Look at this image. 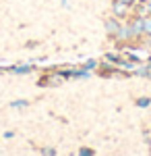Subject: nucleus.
<instances>
[{
	"instance_id": "obj_6",
	"label": "nucleus",
	"mask_w": 151,
	"mask_h": 156,
	"mask_svg": "<svg viewBox=\"0 0 151 156\" xmlns=\"http://www.w3.org/2000/svg\"><path fill=\"white\" fill-rule=\"evenodd\" d=\"M133 73H135L137 77H145V79H151V65L147 62L145 67H139V69H135Z\"/></svg>"
},
{
	"instance_id": "obj_1",
	"label": "nucleus",
	"mask_w": 151,
	"mask_h": 156,
	"mask_svg": "<svg viewBox=\"0 0 151 156\" xmlns=\"http://www.w3.org/2000/svg\"><path fill=\"white\" fill-rule=\"evenodd\" d=\"M128 29H130V34H133V40L135 42H139L141 37H143V17L141 15H133V17H128Z\"/></svg>"
},
{
	"instance_id": "obj_4",
	"label": "nucleus",
	"mask_w": 151,
	"mask_h": 156,
	"mask_svg": "<svg viewBox=\"0 0 151 156\" xmlns=\"http://www.w3.org/2000/svg\"><path fill=\"white\" fill-rule=\"evenodd\" d=\"M104 27H106L108 37L116 40V36H118V31H120V27H122V23H120V19H116V17H108V19L104 21Z\"/></svg>"
},
{
	"instance_id": "obj_2",
	"label": "nucleus",
	"mask_w": 151,
	"mask_h": 156,
	"mask_svg": "<svg viewBox=\"0 0 151 156\" xmlns=\"http://www.w3.org/2000/svg\"><path fill=\"white\" fill-rule=\"evenodd\" d=\"M110 9H112V17H116V19H120V21L128 19V17H130V11H133V9H130L128 4H124L122 0H112Z\"/></svg>"
},
{
	"instance_id": "obj_14",
	"label": "nucleus",
	"mask_w": 151,
	"mask_h": 156,
	"mask_svg": "<svg viewBox=\"0 0 151 156\" xmlns=\"http://www.w3.org/2000/svg\"><path fill=\"white\" fill-rule=\"evenodd\" d=\"M42 154L44 156H56V150L54 148H42Z\"/></svg>"
},
{
	"instance_id": "obj_13",
	"label": "nucleus",
	"mask_w": 151,
	"mask_h": 156,
	"mask_svg": "<svg viewBox=\"0 0 151 156\" xmlns=\"http://www.w3.org/2000/svg\"><path fill=\"white\" fill-rule=\"evenodd\" d=\"M79 156H95V152H93L91 148H81L79 150Z\"/></svg>"
},
{
	"instance_id": "obj_17",
	"label": "nucleus",
	"mask_w": 151,
	"mask_h": 156,
	"mask_svg": "<svg viewBox=\"0 0 151 156\" xmlns=\"http://www.w3.org/2000/svg\"><path fill=\"white\" fill-rule=\"evenodd\" d=\"M139 2H151V0H139Z\"/></svg>"
},
{
	"instance_id": "obj_10",
	"label": "nucleus",
	"mask_w": 151,
	"mask_h": 156,
	"mask_svg": "<svg viewBox=\"0 0 151 156\" xmlns=\"http://www.w3.org/2000/svg\"><path fill=\"white\" fill-rule=\"evenodd\" d=\"M99 67V62L95 58H89V60H85V65H83V69H87V71H93V69H97Z\"/></svg>"
},
{
	"instance_id": "obj_5",
	"label": "nucleus",
	"mask_w": 151,
	"mask_h": 156,
	"mask_svg": "<svg viewBox=\"0 0 151 156\" xmlns=\"http://www.w3.org/2000/svg\"><path fill=\"white\" fill-rule=\"evenodd\" d=\"M6 71L19 73V75H25V73H31V71H33V67H31V65H15V67H8Z\"/></svg>"
},
{
	"instance_id": "obj_11",
	"label": "nucleus",
	"mask_w": 151,
	"mask_h": 156,
	"mask_svg": "<svg viewBox=\"0 0 151 156\" xmlns=\"http://www.w3.org/2000/svg\"><path fill=\"white\" fill-rule=\"evenodd\" d=\"M11 106L12 108H25V106H29V102L27 100H15V102H11Z\"/></svg>"
},
{
	"instance_id": "obj_16",
	"label": "nucleus",
	"mask_w": 151,
	"mask_h": 156,
	"mask_svg": "<svg viewBox=\"0 0 151 156\" xmlns=\"http://www.w3.org/2000/svg\"><path fill=\"white\" fill-rule=\"evenodd\" d=\"M147 62H149V65H151V52H149V56H147Z\"/></svg>"
},
{
	"instance_id": "obj_7",
	"label": "nucleus",
	"mask_w": 151,
	"mask_h": 156,
	"mask_svg": "<svg viewBox=\"0 0 151 156\" xmlns=\"http://www.w3.org/2000/svg\"><path fill=\"white\" fill-rule=\"evenodd\" d=\"M143 36H151V15L143 17Z\"/></svg>"
},
{
	"instance_id": "obj_15",
	"label": "nucleus",
	"mask_w": 151,
	"mask_h": 156,
	"mask_svg": "<svg viewBox=\"0 0 151 156\" xmlns=\"http://www.w3.org/2000/svg\"><path fill=\"white\" fill-rule=\"evenodd\" d=\"M122 2H124V4H128V6H130V9H133V6H135V4H137V2H139V0H122Z\"/></svg>"
},
{
	"instance_id": "obj_8",
	"label": "nucleus",
	"mask_w": 151,
	"mask_h": 156,
	"mask_svg": "<svg viewBox=\"0 0 151 156\" xmlns=\"http://www.w3.org/2000/svg\"><path fill=\"white\" fill-rule=\"evenodd\" d=\"M106 60L118 67V65H120V60H122V56H120V54H114V52H108V54H106Z\"/></svg>"
},
{
	"instance_id": "obj_9",
	"label": "nucleus",
	"mask_w": 151,
	"mask_h": 156,
	"mask_svg": "<svg viewBox=\"0 0 151 156\" xmlns=\"http://www.w3.org/2000/svg\"><path fill=\"white\" fill-rule=\"evenodd\" d=\"M135 104H137L139 108H147V106H151V98H149V96L137 98V100H135Z\"/></svg>"
},
{
	"instance_id": "obj_12",
	"label": "nucleus",
	"mask_w": 151,
	"mask_h": 156,
	"mask_svg": "<svg viewBox=\"0 0 151 156\" xmlns=\"http://www.w3.org/2000/svg\"><path fill=\"white\" fill-rule=\"evenodd\" d=\"M126 58L130 60V62H135V65H141V58L137 54H133V52H126Z\"/></svg>"
},
{
	"instance_id": "obj_3",
	"label": "nucleus",
	"mask_w": 151,
	"mask_h": 156,
	"mask_svg": "<svg viewBox=\"0 0 151 156\" xmlns=\"http://www.w3.org/2000/svg\"><path fill=\"white\" fill-rule=\"evenodd\" d=\"M62 83H64V77H62V73H60V71L48 73V75H44V77L37 81V85H39V87H48V85L58 87V85H62Z\"/></svg>"
}]
</instances>
